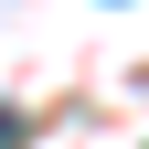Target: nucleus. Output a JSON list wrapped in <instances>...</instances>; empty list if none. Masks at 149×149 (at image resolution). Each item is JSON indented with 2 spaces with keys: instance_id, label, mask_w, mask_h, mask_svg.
Returning a JSON list of instances; mask_svg holds the SVG:
<instances>
[{
  "instance_id": "obj_1",
  "label": "nucleus",
  "mask_w": 149,
  "mask_h": 149,
  "mask_svg": "<svg viewBox=\"0 0 149 149\" xmlns=\"http://www.w3.org/2000/svg\"><path fill=\"white\" fill-rule=\"evenodd\" d=\"M0 139H11V117H0Z\"/></svg>"
}]
</instances>
